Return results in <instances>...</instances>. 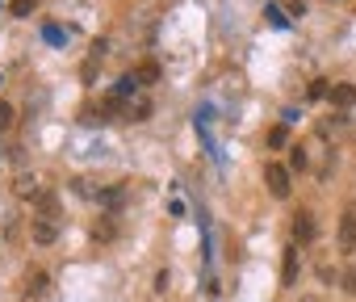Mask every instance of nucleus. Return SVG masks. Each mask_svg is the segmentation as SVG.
I'll return each mask as SVG.
<instances>
[{
	"instance_id": "1",
	"label": "nucleus",
	"mask_w": 356,
	"mask_h": 302,
	"mask_svg": "<svg viewBox=\"0 0 356 302\" xmlns=\"http://www.w3.org/2000/svg\"><path fill=\"white\" fill-rule=\"evenodd\" d=\"M264 185H268V193H273V198H281V202H285V198H289V189H293V185H289V168H285V164H277V160H268V164H264Z\"/></svg>"
},
{
	"instance_id": "2",
	"label": "nucleus",
	"mask_w": 356,
	"mask_h": 302,
	"mask_svg": "<svg viewBox=\"0 0 356 302\" xmlns=\"http://www.w3.org/2000/svg\"><path fill=\"white\" fill-rule=\"evenodd\" d=\"M314 231H318V227H314V214H310V210H298V214H293V244H310Z\"/></svg>"
},
{
	"instance_id": "3",
	"label": "nucleus",
	"mask_w": 356,
	"mask_h": 302,
	"mask_svg": "<svg viewBox=\"0 0 356 302\" xmlns=\"http://www.w3.org/2000/svg\"><path fill=\"white\" fill-rule=\"evenodd\" d=\"M30 235H34V244H55V239H59V223L38 214V218L30 223Z\"/></svg>"
},
{
	"instance_id": "4",
	"label": "nucleus",
	"mask_w": 356,
	"mask_h": 302,
	"mask_svg": "<svg viewBox=\"0 0 356 302\" xmlns=\"http://www.w3.org/2000/svg\"><path fill=\"white\" fill-rule=\"evenodd\" d=\"M47 289H51V277H47L42 269H30L26 281H22V294H26V298H42Z\"/></svg>"
},
{
	"instance_id": "5",
	"label": "nucleus",
	"mask_w": 356,
	"mask_h": 302,
	"mask_svg": "<svg viewBox=\"0 0 356 302\" xmlns=\"http://www.w3.org/2000/svg\"><path fill=\"white\" fill-rule=\"evenodd\" d=\"M339 248H343V252L356 248V206H348L343 218H339Z\"/></svg>"
},
{
	"instance_id": "6",
	"label": "nucleus",
	"mask_w": 356,
	"mask_h": 302,
	"mask_svg": "<svg viewBox=\"0 0 356 302\" xmlns=\"http://www.w3.org/2000/svg\"><path fill=\"white\" fill-rule=\"evenodd\" d=\"M13 189H17L22 202H38V198H42V185H38V177H30V173H22V177L13 181Z\"/></svg>"
},
{
	"instance_id": "7",
	"label": "nucleus",
	"mask_w": 356,
	"mask_h": 302,
	"mask_svg": "<svg viewBox=\"0 0 356 302\" xmlns=\"http://www.w3.org/2000/svg\"><path fill=\"white\" fill-rule=\"evenodd\" d=\"M281 281L293 285L298 281V248H285V269H281Z\"/></svg>"
},
{
	"instance_id": "8",
	"label": "nucleus",
	"mask_w": 356,
	"mask_h": 302,
	"mask_svg": "<svg viewBox=\"0 0 356 302\" xmlns=\"http://www.w3.org/2000/svg\"><path fill=\"white\" fill-rule=\"evenodd\" d=\"M331 101H335L339 109H348V105L356 101V88H352V84H335V88H331Z\"/></svg>"
},
{
	"instance_id": "9",
	"label": "nucleus",
	"mask_w": 356,
	"mask_h": 302,
	"mask_svg": "<svg viewBox=\"0 0 356 302\" xmlns=\"http://www.w3.org/2000/svg\"><path fill=\"white\" fill-rule=\"evenodd\" d=\"M310 164V156H306V147L298 143V147H289V173H302Z\"/></svg>"
},
{
	"instance_id": "10",
	"label": "nucleus",
	"mask_w": 356,
	"mask_h": 302,
	"mask_svg": "<svg viewBox=\"0 0 356 302\" xmlns=\"http://www.w3.org/2000/svg\"><path fill=\"white\" fill-rule=\"evenodd\" d=\"M134 76H138V84H155V80H159V67H155V63H143Z\"/></svg>"
},
{
	"instance_id": "11",
	"label": "nucleus",
	"mask_w": 356,
	"mask_h": 302,
	"mask_svg": "<svg viewBox=\"0 0 356 302\" xmlns=\"http://www.w3.org/2000/svg\"><path fill=\"white\" fill-rule=\"evenodd\" d=\"M38 210H42V218H55V210H59L55 193H42V198H38Z\"/></svg>"
},
{
	"instance_id": "12",
	"label": "nucleus",
	"mask_w": 356,
	"mask_h": 302,
	"mask_svg": "<svg viewBox=\"0 0 356 302\" xmlns=\"http://www.w3.org/2000/svg\"><path fill=\"white\" fill-rule=\"evenodd\" d=\"M264 17H268V22H273L277 30H285V26H289V17H285V13H281L277 5H268V9H264Z\"/></svg>"
},
{
	"instance_id": "13",
	"label": "nucleus",
	"mask_w": 356,
	"mask_h": 302,
	"mask_svg": "<svg viewBox=\"0 0 356 302\" xmlns=\"http://www.w3.org/2000/svg\"><path fill=\"white\" fill-rule=\"evenodd\" d=\"M285 138H289L285 126H273V130H268V147H285Z\"/></svg>"
},
{
	"instance_id": "14",
	"label": "nucleus",
	"mask_w": 356,
	"mask_h": 302,
	"mask_svg": "<svg viewBox=\"0 0 356 302\" xmlns=\"http://www.w3.org/2000/svg\"><path fill=\"white\" fill-rule=\"evenodd\" d=\"M101 202L113 210V206H122V202H126V193H122V189H105V193H101Z\"/></svg>"
},
{
	"instance_id": "15",
	"label": "nucleus",
	"mask_w": 356,
	"mask_h": 302,
	"mask_svg": "<svg viewBox=\"0 0 356 302\" xmlns=\"http://www.w3.org/2000/svg\"><path fill=\"white\" fill-rule=\"evenodd\" d=\"M92 239H113V223H109V218H101V223L92 227Z\"/></svg>"
},
{
	"instance_id": "16",
	"label": "nucleus",
	"mask_w": 356,
	"mask_h": 302,
	"mask_svg": "<svg viewBox=\"0 0 356 302\" xmlns=\"http://www.w3.org/2000/svg\"><path fill=\"white\" fill-rule=\"evenodd\" d=\"M38 0H13V17H30Z\"/></svg>"
},
{
	"instance_id": "17",
	"label": "nucleus",
	"mask_w": 356,
	"mask_h": 302,
	"mask_svg": "<svg viewBox=\"0 0 356 302\" xmlns=\"http://www.w3.org/2000/svg\"><path fill=\"white\" fill-rule=\"evenodd\" d=\"M9 126H13V105L0 101V130H9Z\"/></svg>"
},
{
	"instance_id": "18",
	"label": "nucleus",
	"mask_w": 356,
	"mask_h": 302,
	"mask_svg": "<svg viewBox=\"0 0 356 302\" xmlns=\"http://www.w3.org/2000/svg\"><path fill=\"white\" fill-rule=\"evenodd\" d=\"M147 113H151V105H147V101H138V105H130V118H134V122H147Z\"/></svg>"
},
{
	"instance_id": "19",
	"label": "nucleus",
	"mask_w": 356,
	"mask_h": 302,
	"mask_svg": "<svg viewBox=\"0 0 356 302\" xmlns=\"http://www.w3.org/2000/svg\"><path fill=\"white\" fill-rule=\"evenodd\" d=\"M310 97H314V101H318V97H331V88H327V80H314V84H310Z\"/></svg>"
},
{
	"instance_id": "20",
	"label": "nucleus",
	"mask_w": 356,
	"mask_h": 302,
	"mask_svg": "<svg viewBox=\"0 0 356 302\" xmlns=\"http://www.w3.org/2000/svg\"><path fill=\"white\" fill-rule=\"evenodd\" d=\"M339 289H343V294H356V273H343V281H339Z\"/></svg>"
},
{
	"instance_id": "21",
	"label": "nucleus",
	"mask_w": 356,
	"mask_h": 302,
	"mask_svg": "<svg viewBox=\"0 0 356 302\" xmlns=\"http://www.w3.org/2000/svg\"><path fill=\"white\" fill-rule=\"evenodd\" d=\"M302 302H318V298H302Z\"/></svg>"
},
{
	"instance_id": "22",
	"label": "nucleus",
	"mask_w": 356,
	"mask_h": 302,
	"mask_svg": "<svg viewBox=\"0 0 356 302\" xmlns=\"http://www.w3.org/2000/svg\"><path fill=\"white\" fill-rule=\"evenodd\" d=\"M0 84H5V76H0Z\"/></svg>"
},
{
	"instance_id": "23",
	"label": "nucleus",
	"mask_w": 356,
	"mask_h": 302,
	"mask_svg": "<svg viewBox=\"0 0 356 302\" xmlns=\"http://www.w3.org/2000/svg\"><path fill=\"white\" fill-rule=\"evenodd\" d=\"M0 156H5V151H0Z\"/></svg>"
}]
</instances>
